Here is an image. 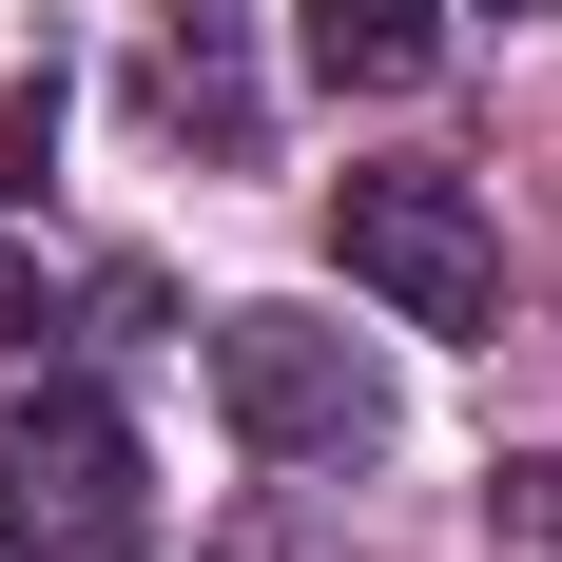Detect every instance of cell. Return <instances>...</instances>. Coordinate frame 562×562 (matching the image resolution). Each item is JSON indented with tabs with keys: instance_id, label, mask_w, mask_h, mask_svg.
Returning <instances> with one entry per match:
<instances>
[{
	"instance_id": "2",
	"label": "cell",
	"mask_w": 562,
	"mask_h": 562,
	"mask_svg": "<svg viewBox=\"0 0 562 562\" xmlns=\"http://www.w3.org/2000/svg\"><path fill=\"white\" fill-rule=\"evenodd\" d=\"M214 389H233V427L272 465H369L389 447V369L330 311H214Z\"/></svg>"
},
{
	"instance_id": "4",
	"label": "cell",
	"mask_w": 562,
	"mask_h": 562,
	"mask_svg": "<svg viewBox=\"0 0 562 562\" xmlns=\"http://www.w3.org/2000/svg\"><path fill=\"white\" fill-rule=\"evenodd\" d=\"M291 58H311L330 98H407V78L447 58V0H291Z\"/></svg>"
},
{
	"instance_id": "1",
	"label": "cell",
	"mask_w": 562,
	"mask_h": 562,
	"mask_svg": "<svg viewBox=\"0 0 562 562\" xmlns=\"http://www.w3.org/2000/svg\"><path fill=\"white\" fill-rule=\"evenodd\" d=\"M330 252H349V291H389L407 330H485L505 311V233H485L465 175H330Z\"/></svg>"
},
{
	"instance_id": "6",
	"label": "cell",
	"mask_w": 562,
	"mask_h": 562,
	"mask_svg": "<svg viewBox=\"0 0 562 562\" xmlns=\"http://www.w3.org/2000/svg\"><path fill=\"white\" fill-rule=\"evenodd\" d=\"M40 330V252H20V233H0V349Z\"/></svg>"
},
{
	"instance_id": "3",
	"label": "cell",
	"mask_w": 562,
	"mask_h": 562,
	"mask_svg": "<svg viewBox=\"0 0 562 562\" xmlns=\"http://www.w3.org/2000/svg\"><path fill=\"white\" fill-rule=\"evenodd\" d=\"M136 543V427L98 389L0 407V562H116Z\"/></svg>"
},
{
	"instance_id": "5",
	"label": "cell",
	"mask_w": 562,
	"mask_h": 562,
	"mask_svg": "<svg viewBox=\"0 0 562 562\" xmlns=\"http://www.w3.org/2000/svg\"><path fill=\"white\" fill-rule=\"evenodd\" d=\"M505 524H524V543H562V465H505Z\"/></svg>"
}]
</instances>
